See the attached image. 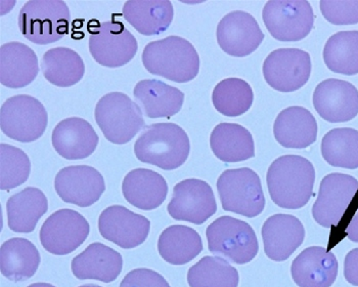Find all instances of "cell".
I'll list each match as a JSON object with an SVG mask.
<instances>
[{
	"mask_svg": "<svg viewBox=\"0 0 358 287\" xmlns=\"http://www.w3.org/2000/svg\"><path fill=\"white\" fill-rule=\"evenodd\" d=\"M122 193L126 201L134 206L141 211H152L164 202L168 185L158 172L136 169L126 174L122 183Z\"/></svg>",
	"mask_w": 358,
	"mask_h": 287,
	"instance_id": "d4e9b609",
	"label": "cell"
},
{
	"mask_svg": "<svg viewBox=\"0 0 358 287\" xmlns=\"http://www.w3.org/2000/svg\"><path fill=\"white\" fill-rule=\"evenodd\" d=\"M148 72L176 83H189L200 70V57L193 44L179 36L152 41L143 52Z\"/></svg>",
	"mask_w": 358,
	"mask_h": 287,
	"instance_id": "3957f363",
	"label": "cell"
},
{
	"mask_svg": "<svg viewBox=\"0 0 358 287\" xmlns=\"http://www.w3.org/2000/svg\"><path fill=\"white\" fill-rule=\"evenodd\" d=\"M120 287H171L161 274L150 269H136L125 276Z\"/></svg>",
	"mask_w": 358,
	"mask_h": 287,
	"instance_id": "f35d334b",
	"label": "cell"
},
{
	"mask_svg": "<svg viewBox=\"0 0 358 287\" xmlns=\"http://www.w3.org/2000/svg\"><path fill=\"white\" fill-rule=\"evenodd\" d=\"M39 72L34 50L21 43L3 44L0 50V81L8 88H23L35 80Z\"/></svg>",
	"mask_w": 358,
	"mask_h": 287,
	"instance_id": "cb8c5ba5",
	"label": "cell"
},
{
	"mask_svg": "<svg viewBox=\"0 0 358 287\" xmlns=\"http://www.w3.org/2000/svg\"><path fill=\"white\" fill-rule=\"evenodd\" d=\"M71 269L78 279L110 284L122 272L123 258L118 251L96 242L73 258Z\"/></svg>",
	"mask_w": 358,
	"mask_h": 287,
	"instance_id": "7402d4cb",
	"label": "cell"
},
{
	"mask_svg": "<svg viewBox=\"0 0 358 287\" xmlns=\"http://www.w3.org/2000/svg\"><path fill=\"white\" fill-rule=\"evenodd\" d=\"M90 223L73 209L55 211L43 223L41 242L43 248L55 255H67L76 251L87 239Z\"/></svg>",
	"mask_w": 358,
	"mask_h": 287,
	"instance_id": "7c38bea8",
	"label": "cell"
},
{
	"mask_svg": "<svg viewBox=\"0 0 358 287\" xmlns=\"http://www.w3.org/2000/svg\"><path fill=\"white\" fill-rule=\"evenodd\" d=\"M67 4L61 0H32L22 8L19 27L31 43L46 46L61 41L69 32Z\"/></svg>",
	"mask_w": 358,
	"mask_h": 287,
	"instance_id": "277c9868",
	"label": "cell"
},
{
	"mask_svg": "<svg viewBox=\"0 0 358 287\" xmlns=\"http://www.w3.org/2000/svg\"><path fill=\"white\" fill-rule=\"evenodd\" d=\"M357 190L358 181L355 176L344 174L324 176L313 207L315 222L324 228L337 226Z\"/></svg>",
	"mask_w": 358,
	"mask_h": 287,
	"instance_id": "5bb4252c",
	"label": "cell"
},
{
	"mask_svg": "<svg viewBox=\"0 0 358 287\" xmlns=\"http://www.w3.org/2000/svg\"><path fill=\"white\" fill-rule=\"evenodd\" d=\"M208 248L213 255L236 265L253 260L259 251L255 231L244 220L224 216L216 218L206 230Z\"/></svg>",
	"mask_w": 358,
	"mask_h": 287,
	"instance_id": "5b68a950",
	"label": "cell"
},
{
	"mask_svg": "<svg viewBox=\"0 0 358 287\" xmlns=\"http://www.w3.org/2000/svg\"><path fill=\"white\" fill-rule=\"evenodd\" d=\"M79 287H101L99 286H94V284H86V286H79Z\"/></svg>",
	"mask_w": 358,
	"mask_h": 287,
	"instance_id": "7bdbcfd3",
	"label": "cell"
},
{
	"mask_svg": "<svg viewBox=\"0 0 358 287\" xmlns=\"http://www.w3.org/2000/svg\"><path fill=\"white\" fill-rule=\"evenodd\" d=\"M322 155L334 167L358 169V130L341 127L324 134Z\"/></svg>",
	"mask_w": 358,
	"mask_h": 287,
	"instance_id": "d6a6232c",
	"label": "cell"
},
{
	"mask_svg": "<svg viewBox=\"0 0 358 287\" xmlns=\"http://www.w3.org/2000/svg\"><path fill=\"white\" fill-rule=\"evenodd\" d=\"M251 85L240 78H227L214 88L212 103L220 113L238 117L246 113L253 105Z\"/></svg>",
	"mask_w": 358,
	"mask_h": 287,
	"instance_id": "e575fe53",
	"label": "cell"
},
{
	"mask_svg": "<svg viewBox=\"0 0 358 287\" xmlns=\"http://www.w3.org/2000/svg\"><path fill=\"white\" fill-rule=\"evenodd\" d=\"M138 48L136 37L121 22H103L90 34V54L103 67H123L136 57Z\"/></svg>",
	"mask_w": 358,
	"mask_h": 287,
	"instance_id": "30bf717a",
	"label": "cell"
},
{
	"mask_svg": "<svg viewBox=\"0 0 358 287\" xmlns=\"http://www.w3.org/2000/svg\"><path fill=\"white\" fill-rule=\"evenodd\" d=\"M313 106L318 115L328 122L352 120L358 114L357 88L340 79H327L315 88Z\"/></svg>",
	"mask_w": 358,
	"mask_h": 287,
	"instance_id": "ac0fdd59",
	"label": "cell"
},
{
	"mask_svg": "<svg viewBox=\"0 0 358 287\" xmlns=\"http://www.w3.org/2000/svg\"><path fill=\"white\" fill-rule=\"evenodd\" d=\"M189 152V136L176 123L145 127L134 144V153L139 161L164 171H173L185 164Z\"/></svg>",
	"mask_w": 358,
	"mask_h": 287,
	"instance_id": "7a4b0ae2",
	"label": "cell"
},
{
	"mask_svg": "<svg viewBox=\"0 0 358 287\" xmlns=\"http://www.w3.org/2000/svg\"><path fill=\"white\" fill-rule=\"evenodd\" d=\"M320 6L324 19L334 25L358 23V0H322Z\"/></svg>",
	"mask_w": 358,
	"mask_h": 287,
	"instance_id": "74e56055",
	"label": "cell"
},
{
	"mask_svg": "<svg viewBox=\"0 0 358 287\" xmlns=\"http://www.w3.org/2000/svg\"><path fill=\"white\" fill-rule=\"evenodd\" d=\"M134 96L149 118H170L180 111L185 102L181 90L156 79L139 81Z\"/></svg>",
	"mask_w": 358,
	"mask_h": 287,
	"instance_id": "484cf974",
	"label": "cell"
},
{
	"mask_svg": "<svg viewBox=\"0 0 358 287\" xmlns=\"http://www.w3.org/2000/svg\"><path fill=\"white\" fill-rule=\"evenodd\" d=\"M216 37L225 54L245 57L259 48L265 36L253 15L236 10L222 18L217 26Z\"/></svg>",
	"mask_w": 358,
	"mask_h": 287,
	"instance_id": "e0dca14e",
	"label": "cell"
},
{
	"mask_svg": "<svg viewBox=\"0 0 358 287\" xmlns=\"http://www.w3.org/2000/svg\"><path fill=\"white\" fill-rule=\"evenodd\" d=\"M267 85L280 92H293L303 88L310 78V55L298 48H280L271 52L263 63Z\"/></svg>",
	"mask_w": 358,
	"mask_h": 287,
	"instance_id": "8fae6325",
	"label": "cell"
},
{
	"mask_svg": "<svg viewBox=\"0 0 358 287\" xmlns=\"http://www.w3.org/2000/svg\"><path fill=\"white\" fill-rule=\"evenodd\" d=\"M214 155L227 163L241 162L255 156V144L251 132L236 123L216 125L210 136Z\"/></svg>",
	"mask_w": 358,
	"mask_h": 287,
	"instance_id": "83f0119b",
	"label": "cell"
},
{
	"mask_svg": "<svg viewBox=\"0 0 358 287\" xmlns=\"http://www.w3.org/2000/svg\"><path fill=\"white\" fill-rule=\"evenodd\" d=\"M266 181L271 200L278 206L302 209L313 195L315 167L302 156H282L271 163Z\"/></svg>",
	"mask_w": 358,
	"mask_h": 287,
	"instance_id": "6da1fadb",
	"label": "cell"
},
{
	"mask_svg": "<svg viewBox=\"0 0 358 287\" xmlns=\"http://www.w3.org/2000/svg\"><path fill=\"white\" fill-rule=\"evenodd\" d=\"M339 262L324 247L304 249L292 262L291 275L299 287H331L337 279Z\"/></svg>",
	"mask_w": 358,
	"mask_h": 287,
	"instance_id": "ffe728a7",
	"label": "cell"
},
{
	"mask_svg": "<svg viewBox=\"0 0 358 287\" xmlns=\"http://www.w3.org/2000/svg\"><path fill=\"white\" fill-rule=\"evenodd\" d=\"M52 146L59 156L68 160L90 158L99 145V136L85 119L71 117L55 127Z\"/></svg>",
	"mask_w": 358,
	"mask_h": 287,
	"instance_id": "44dd1931",
	"label": "cell"
},
{
	"mask_svg": "<svg viewBox=\"0 0 358 287\" xmlns=\"http://www.w3.org/2000/svg\"><path fill=\"white\" fill-rule=\"evenodd\" d=\"M31 162L23 150L8 144L0 145V188L12 190L28 180Z\"/></svg>",
	"mask_w": 358,
	"mask_h": 287,
	"instance_id": "8d00e7d4",
	"label": "cell"
},
{
	"mask_svg": "<svg viewBox=\"0 0 358 287\" xmlns=\"http://www.w3.org/2000/svg\"><path fill=\"white\" fill-rule=\"evenodd\" d=\"M55 189L64 202L79 207L92 206L106 190L101 172L88 165H74L62 169L55 178Z\"/></svg>",
	"mask_w": 358,
	"mask_h": 287,
	"instance_id": "2e32d148",
	"label": "cell"
},
{
	"mask_svg": "<svg viewBox=\"0 0 358 287\" xmlns=\"http://www.w3.org/2000/svg\"><path fill=\"white\" fill-rule=\"evenodd\" d=\"M48 116L41 102L27 94L12 97L0 110V127L8 138L20 143L35 142L48 127Z\"/></svg>",
	"mask_w": 358,
	"mask_h": 287,
	"instance_id": "ba28073f",
	"label": "cell"
},
{
	"mask_svg": "<svg viewBox=\"0 0 358 287\" xmlns=\"http://www.w3.org/2000/svg\"><path fill=\"white\" fill-rule=\"evenodd\" d=\"M94 118L106 139L116 145L129 143L145 125L138 104L122 92L105 94L96 104Z\"/></svg>",
	"mask_w": 358,
	"mask_h": 287,
	"instance_id": "8992f818",
	"label": "cell"
},
{
	"mask_svg": "<svg viewBox=\"0 0 358 287\" xmlns=\"http://www.w3.org/2000/svg\"><path fill=\"white\" fill-rule=\"evenodd\" d=\"M263 22L271 36L282 43H296L308 36L315 14L306 0L268 1L262 12Z\"/></svg>",
	"mask_w": 358,
	"mask_h": 287,
	"instance_id": "9c48e42d",
	"label": "cell"
},
{
	"mask_svg": "<svg viewBox=\"0 0 358 287\" xmlns=\"http://www.w3.org/2000/svg\"><path fill=\"white\" fill-rule=\"evenodd\" d=\"M216 186L225 211L252 218L264 211L262 181L253 169L248 167L227 169L221 174Z\"/></svg>",
	"mask_w": 358,
	"mask_h": 287,
	"instance_id": "52a82bcc",
	"label": "cell"
},
{
	"mask_svg": "<svg viewBox=\"0 0 358 287\" xmlns=\"http://www.w3.org/2000/svg\"><path fill=\"white\" fill-rule=\"evenodd\" d=\"M262 235L267 258L285 262L303 244L305 229L296 216L278 214L265 220Z\"/></svg>",
	"mask_w": 358,
	"mask_h": 287,
	"instance_id": "d6986e66",
	"label": "cell"
},
{
	"mask_svg": "<svg viewBox=\"0 0 358 287\" xmlns=\"http://www.w3.org/2000/svg\"><path fill=\"white\" fill-rule=\"evenodd\" d=\"M151 222L122 205H112L101 214L99 231L108 241L123 249H132L147 240Z\"/></svg>",
	"mask_w": 358,
	"mask_h": 287,
	"instance_id": "9a60e30c",
	"label": "cell"
},
{
	"mask_svg": "<svg viewBox=\"0 0 358 287\" xmlns=\"http://www.w3.org/2000/svg\"><path fill=\"white\" fill-rule=\"evenodd\" d=\"M41 70L48 83L59 88H70L80 83L85 67L83 59L75 50L55 48L43 55Z\"/></svg>",
	"mask_w": 358,
	"mask_h": 287,
	"instance_id": "1f68e13d",
	"label": "cell"
},
{
	"mask_svg": "<svg viewBox=\"0 0 358 287\" xmlns=\"http://www.w3.org/2000/svg\"><path fill=\"white\" fill-rule=\"evenodd\" d=\"M240 275L227 260L220 257H205L187 273L189 287H238Z\"/></svg>",
	"mask_w": 358,
	"mask_h": 287,
	"instance_id": "d590c367",
	"label": "cell"
},
{
	"mask_svg": "<svg viewBox=\"0 0 358 287\" xmlns=\"http://www.w3.org/2000/svg\"><path fill=\"white\" fill-rule=\"evenodd\" d=\"M28 287H55V286H52V284H43V282H41V284H31V286H29Z\"/></svg>",
	"mask_w": 358,
	"mask_h": 287,
	"instance_id": "b9f144b4",
	"label": "cell"
},
{
	"mask_svg": "<svg viewBox=\"0 0 358 287\" xmlns=\"http://www.w3.org/2000/svg\"><path fill=\"white\" fill-rule=\"evenodd\" d=\"M317 122L309 110L295 106L282 110L273 125L275 140L288 149H305L317 138Z\"/></svg>",
	"mask_w": 358,
	"mask_h": 287,
	"instance_id": "603a6c76",
	"label": "cell"
},
{
	"mask_svg": "<svg viewBox=\"0 0 358 287\" xmlns=\"http://www.w3.org/2000/svg\"><path fill=\"white\" fill-rule=\"evenodd\" d=\"M347 237L350 241L358 244V211L353 216L351 222L349 223L348 227L346 229Z\"/></svg>",
	"mask_w": 358,
	"mask_h": 287,
	"instance_id": "60d3db41",
	"label": "cell"
},
{
	"mask_svg": "<svg viewBox=\"0 0 358 287\" xmlns=\"http://www.w3.org/2000/svg\"><path fill=\"white\" fill-rule=\"evenodd\" d=\"M48 209V201L43 192L37 188H26L6 203L8 227L15 233H31Z\"/></svg>",
	"mask_w": 358,
	"mask_h": 287,
	"instance_id": "f546056e",
	"label": "cell"
},
{
	"mask_svg": "<svg viewBox=\"0 0 358 287\" xmlns=\"http://www.w3.org/2000/svg\"><path fill=\"white\" fill-rule=\"evenodd\" d=\"M344 276L348 284L358 286V248L347 253L344 262Z\"/></svg>",
	"mask_w": 358,
	"mask_h": 287,
	"instance_id": "ab89813d",
	"label": "cell"
},
{
	"mask_svg": "<svg viewBox=\"0 0 358 287\" xmlns=\"http://www.w3.org/2000/svg\"><path fill=\"white\" fill-rule=\"evenodd\" d=\"M158 251L161 258L168 264L182 266L202 253V238L191 227L173 225L161 233Z\"/></svg>",
	"mask_w": 358,
	"mask_h": 287,
	"instance_id": "4dcf8cb0",
	"label": "cell"
},
{
	"mask_svg": "<svg viewBox=\"0 0 358 287\" xmlns=\"http://www.w3.org/2000/svg\"><path fill=\"white\" fill-rule=\"evenodd\" d=\"M41 253L25 238H12L1 245L0 270L6 279L22 282L30 279L38 270Z\"/></svg>",
	"mask_w": 358,
	"mask_h": 287,
	"instance_id": "f1b7e54d",
	"label": "cell"
},
{
	"mask_svg": "<svg viewBox=\"0 0 358 287\" xmlns=\"http://www.w3.org/2000/svg\"><path fill=\"white\" fill-rule=\"evenodd\" d=\"M173 15V6L168 0H134L123 6L126 21L145 36L162 34L171 25Z\"/></svg>",
	"mask_w": 358,
	"mask_h": 287,
	"instance_id": "4316f807",
	"label": "cell"
},
{
	"mask_svg": "<svg viewBox=\"0 0 358 287\" xmlns=\"http://www.w3.org/2000/svg\"><path fill=\"white\" fill-rule=\"evenodd\" d=\"M324 61L331 72L358 74V31L336 33L327 41Z\"/></svg>",
	"mask_w": 358,
	"mask_h": 287,
	"instance_id": "836d02e7",
	"label": "cell"
},
{
	"mask_svg": "<svg viewBox=\"0 0 358 287\" xmlns=\"http://www.w3.org/2000/svg\"><path fill=\"white\" fill-rule=\"evenodd\" d=\"M167 211L174 220L202 225L215 215L217 203L208 183L198 178H187L174 187Z\"/></svg>",
	"mask_w": 358,
	"mask_h": 287,
	"instance_id": "4fadbf2b",
	"label": "cell"
}]
</instances>
